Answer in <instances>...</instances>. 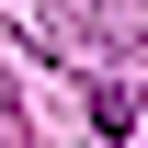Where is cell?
<instances>
[{
    "label": "cell",
    "instance_id": "obj_1",
    "mask_svg": "<svg viewBox=\"0 0 148 148\" xmlns=\"http://www.w3.org/2000/svg\"><path fill=\"white\" fill-rule=\"evenodd\" d=\"M0 103H12V80H0Z\"/></svg>",
    "mask_w": 148,
    "mask_h": 148
}]
</instances>
